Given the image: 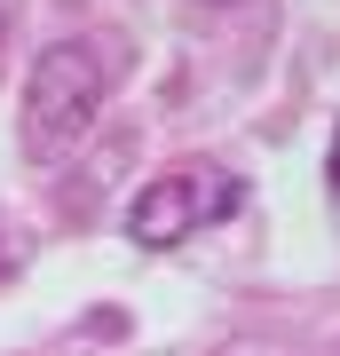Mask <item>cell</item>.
<instances>
[{
	"label": "cell",
	"mask_w": 340,
	"mask_h": 356,
	"mask_svg": "<svg viewBox=\"0 0 340 356\" xmlns=\"http://www.w3.org/2000/svg\"><path fill=\"white\" fill-rule=\"evenodd\" d=\"M238 175H222V166H175V175L143 182L135 206H127V238L135 245H182L190 229L238 214Z\"/></svg>",
	"instance_id": "1"
},
{
	"label": "cell",
	"mask_w": 340,
	"mask_h": 356,
	"mask_svg": "<svg viewBox=\"0 0 340 356\" xmlns=\"http://www.w3.org/2000/svg\"><path fill=\"white\" fill-rule=\"evenodd\" d=\"M32 127L40 135H79V127H95V111H103V95H111V64L88 48V40H56V48H40L32 56Z\"/></svg>",
	"instance_id": "2"
},
{
	"label": "cell",
	"mask_w": 340,
	"mask_h": 356,
	"mask_svg": "<svg viewBox=\"0 0 340 356\" xmlns=\"http://www.w3.org/2000/svg\"><path fill=\"white\" fill-rule=\"evenodd\" d=\"M8 269H16V245H8V238H0V277H8Z\"/></svg>",
	"instance_id": "3"
},
{
	"label": "cell",
	"mask_w": 340,
	"mask_h": 356,
	"mask_svg": "<svg viewBox=\"0 0 340 356\" xmlns=\"http://www.w3.org/2000/svg\"><path fill=\"white\" fill-rule=\"evenodd\" d=\"M332 191H340V135H332Z\"/></svg>",
	"instance_id": "4"
},
{
	"label": "cell",
	"mask_w": 340,
	"mask_h": 356,
	"mask_svg": "<svg viewBox=\"0 0 340 356\" xmlns=\"http://www.w3.org/2000/svg\"><path fill=\"white\" fill-rule=\"evenodd\" d=\"M0 40H8V16H0Z\"/></svg>",
	"instance_id": "5"
}]
</instances>
